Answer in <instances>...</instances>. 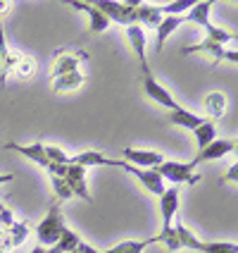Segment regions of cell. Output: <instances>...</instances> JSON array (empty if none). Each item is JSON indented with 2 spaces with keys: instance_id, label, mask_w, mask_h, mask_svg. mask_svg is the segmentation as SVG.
Instances as JSON below:
<instances>
[{
  "instance_id": "cell-27",
  "label": "cell",
  "mask_w": 238,
  "mask_h": 253,
  "mask_svg": "<svg viewBox=\"0 0 238 253\" xmlns=\"http://www.w3.org/2000/svg\"><path fill=\"white\" fill-rule=\"evenodd\" d=\"M203 31H205V39H207V41H214V43H219V45H224V43H229V41H236V34H234V31H226V29L214 27L212 22L210 24H205Z\"/></svg>"
},
{
  "instance_id": "cell-30",
  "label": "cell",
  "mask_w": 238,
  "mask_h": 253,
  "mask_svg": "<svg viewBox=\"0 0 238 253\" xmlns=\"http://www.w3.org/2000/svg\"><path fill=\"white\" fill-rule=\"evenodd\" d=\"M76 253H100V249H96V246H91V244L81 241V244L76 246Z\"/></svg>"
},
{
  "instance_id": "cell-3",
  "label": "cell",
  "mask_w": 238,
  "mask_h": 253,
  "mask_svg": "<svg viewBox=\"0 0 238 253\" xmlns=\"http://www.w3.org/2000/svg\"><path fill=\"white\" fill-rule=\"evenodd\" d=\"M176 211H179V186L165 189V191H162V196H160L162 227H160V234H155V244L171 232V227H174V217H176Z\"/></svg>"
},
{
  "instance_id": "cell-11",
  "label": "cell",
  "mask_w": 238,
  "mask_h": 253,
  "mask_svg": "<svg viewBox=\"0 0 238 253\" xmlns=\"http://www.w3.org/2000/svg\"><path fill=\"white\" fill-rule=\"evenodd\" d=\"M62 179L67 182L71 196L84 198L86 203H91V194H88V184H86V169L84 168H79V165H67Z\"/></svg>"
},
{
  "instance_id": "cell-9",
  "label": "cell",
  "mask_w": 238,
  "mask_h": 253,
  "mask_svg": "<svg viewBox=\"0 0 238 253\" xmlns=\"http://www.w3.org/2000/svg\"><path fill=\"white\" fill-rule=\"evenodd\" d=\"M69 5L74 7V10H81V12L88 17V34H102V31H107L110 22H107V17L100 12L93 2H86V0H71Z\"/></svg>"
},
{
  "instance_id": "cell-16",
  "label": "cell",
  "mask_w": 238,
  "mask_h": 253,
  "mask_svg": "<svg viewBox=\"0 0 238 253\" xmlns=\"http://www.w3.org/2000/svg\"><path fill=\"white\" fill-rule=\"evenodd\" d=\"M162 22V12L157 5L150 2H140L136 0V24L143 29H157V24Z\"/></svg>"
},
{
  "instance_id": "cell-23",
  "label": "cell",
  "mask_w": 238,
  "mask_h": 253,
  "mask_svg": "<svg viewBox=\"0 0 238 253\" xmlns=\"http://www.w3.org/2000/svg\"><path fill=\"white\" fill-rule=\"evenodd\" d=\"M193 139H196V148L203 151L207 143H212V141L217 139V125L210 122V120H205L198 129H193Z\"/></svg>"
},
{
  "instance_id": "cell-4",
  "label": "cell",
  "mask_w": 238,
  "mask_h": 253,
  "mask_svg": "<svg viewBox=\"0 0 238 253\" xmlns=\"http://www.w3.org/2000/svg\"><path fill=\"white\" fill-rule=\"evenodd\" d=\"M119 168L124 169V172H129L131 177H136L140 186H143L148 194H153V196H157V198L162 196V191L167 189V186H165V179L157 174L155 168H134V165L124 163V160H119Z\"/></svg>"
},
{
  "instance_id": "cell-17",
  "label": "cell",
  "mask_w": 238,
  "mask_h": 253,
  "mask_svg": "<svg viewBox=\"0 0 238 253\" xmlns=\"http://www.w3.org/2000/svg\"><path fill=\"white\" fill-rule=\"evenodd\" d=\"M167 120L171 122L174 126H181V129H188V131H193V129H198V126L205 122V117L203 115H196L191 113V110H186V108H176V110H169Z\"/></svg>"
},
{
  "instance_id": "cell-33",
  "label": "cell",
  "mask_w": 238,
  "mask_h": 253,
  "mask_svg": "<svg viewBox=\"0 0 238 253\" xmlns=\"http://www.w3.org/2000/svg\"><path fill=\"white\" fill-rule=\"evenodd\" d=\"M45 253H62V251H60L55 244H53V246H48V249H45Z\"/></svg>"
},
{
  "instance_id": "cell-13",
  "label": "cell",
  "mask_w": 238,
  "mask_h": 253,
  "mask_svg": "<svg viewBox=\"0 0 238 253\" xmlns=\"http://www.w3.org/2000/svg\"><path fill=\"white\" fill-rule=\"evenodd\" d=\"M79 60H88L86 53H81V50H60L55 62H53V77L79 72Z\"/></svg>"
},
{
  "instance_id": "cell-25",
  "label": "cell",
  "mask_w": 238,
  "mask_h": 253,
  "mask_svg": "<svg viewBox=\"0 0 238 253\" xmlns=\"http://www.w3.org/2000/svg\"><path fill=\"white\" fill-rule=\"evenodd\" d=\"M198 253H238L236 241H200Z\"/></svg>"
},
{
  "instance_id": "cell-21",
  "label": "cell",
  "mask_w": 238,
  "mask_h": 253,
  "mask_svg": "<svg viewBox=\"0 0 238 253\" xmlns=\"http://www.w3.org/2000/svg\"><path fill=\"white\" fill-rule=\"evenodd\" d=\"M150 244H155V237H150V239H129L119 241L117 246H110V249H100V253H143Z\"/></svg>"
},
{
  "instance_id": "cell-2",
  "label": "cell",
  "mask_w": 238,
  "mask_h": 253,
  "mask_svg": "<svg viewBox=\"0 0 238 253\" xmlns=\"http://www.w3.org/2000/svg\"><path fill=\"white\" fill-rule=\"evenodd\" d=\"M93 5H96L100 12L107 17V22L122 24V27L136 24V0H134V2H112V0H96Z\"/></svg>"
},
{
  "instance_id": "cell-15",
  "label": "cell",
  "mask_w": 238,
  "mask_h": 253,
  "mask_svg": "<svg viewBox=\"0 0 238 253\" xmlns=\"http://www.w3.org/2000/svg\"><path fill=\"white\" fill-rule=\"evenodd\" d=\"M69 165H79V168H93V165H107V168H119V160L107 158V155L98 153V151H84V153L69 155Z\"/></svg>"
},
{
  "instance_id": "cell-32",
  "label": "cell",
  "mask_w": 238,
  "mask_h": 253,
  "mask_svg": "<svg viewBox=\"0 0 238 253\" xmlns=\"http://www.w3.org/2000/svg\"><path fill=\"white\" fill-rule=\"evenodd\" d=\"M14 179V174H10V172H7V174H0V184H7V182H12Z\"/></svg>"
},
{
  "instance_id": "cell-1",
  "label": "cell",
  "mask_w": 238,
  "mask_h": 253,
  "mask_svg": "<svg viewBox=\"0 0 238 253\" xmlns=\"http://www.w3.org/2000/svg\"><path fill=\"white\" fill-rule=\"evenodd\" d=\"M62 227H65V217H62V206L60 203H53L50 206V211L45 212V217H43L38 227H36V237H38V246L43 249H48V246H53L60 237V232H62Z\"/></svg>"
},
{
  "instance_id": "cell-29",
  "label": "cell",
  "mask_w": 238,
  "mask_h": 253,
  "mask_svg": "<svg viewBox=\"0 0 238 253\" xmlns=\"http://www.w3.org/2000/svg\"><path fill=\"white\" fill-rule=\"evenodd\" d=\"M50 182H53V194L57 196V203H62V201H69L71 196V191H69V186H67V182L62 179V177H55V174H50Z\"/></svg>"
},
{
  "instance_id": "cell-18",
  "label": "cell",
  "mask_w": 238,
  "mask_h": 253,
  "mask_svg": "<svg viewBox=\"0 0 238 253\" xmlns=\"http://www.w3.org/2000/svg\"><path fill=\"white\" fill-rule=\"evenodd\" d=\"M181 24H183V14L181 17H162V22H160L157 29H155V50H157V53H162L167 39L181 27Z\"/></svg>"
},
{
  "instance_id": "cell-10",
  "label": "cell",
  "mask_w": 238,
  "mask_h": 253,
  "mask_svg": "<svg viewBox=\"0 0 238 253\" xmlns=\"http://www.w3.org/2000/svg\"><path fill=\"white\" fill-rule=\"evenodd\" d=\"M124 163L134 165V168H157L165 163V155L157 151H145V148H124Z\"/></svg>"
},
{
  "instance_id": "cell-22",
  "label": "cell",
  "mask_w": 238,
  "mask_h": 253,
  "mask_svg": "<svg viewBox=\"0 0 238 253\" xmlns=\"http://www.w3.org/2000/svg\"><path fill=\"white\" fill-rule=\"evenodd\" d=\"M84 84V74L81 72H69V74H60L53 77V91L55 93H65V91H74Z\"/></svg>"
},
{
  "instance_id": "cell-34",
  "label": "cell",
  "mask_w": 238,
  "mask_h": 253,
  "mask_svg": "<svg viewBox=\"0 0 238 253\" xmlns=\"http://www.w3.org/2000/svg\"><path fill=\"white\" fill-rule=\"evenodd\" d=\"M31 253H45V249H43V246H34V249H31Z\"/></svg>"
},
{
  "instance_id": "cell-5",
  "label": "cell",
  "mask_w": 238,
  "mask_h": 253,
  "mask_svg": "<svg viewBox=\"0 0 238 253\" xmlns=\"http://www.w3.org/2000/svg\"><path fill=\"white\" fill-rule=\"evenodd\" d=\"M155 169H157V174H160V177H162L165 182H171L174 186L200 182V174H196L193 169L186 165V163H174V160H165L162 165H157Z\"/></svg>"
},
{
  "instance_id": "cell-19",
  "label": "cell",
  "mask_w": 238,
  "mask_h": 253,
  "mask_svg": "<svg viewBox=\"0 0 238 253\" xmlns=\"http://www.w3.org/2000/svg\"><path fill=\"white\" fill-rule=\"evenodd\" d=\"M212 7H214V2H207V0H200V2H196L188 12L183 14V24H196V27L203 29L205 24H210Z\"/></svg>"
},
{
  "instance_id": "cell-7",
  "label": "cell",
  "mask_w": 238,
  "mask_h": 253,
  "mask_svg": "<svg viewBox=\"0 0 238 253\" xmlns=\"http://www.w3.org/2000/svg\"><path fill=\"white\" fill-rule=\"evenodd\" d=\"M236 151V141L234 139H214L212 143H207L203 151H198L196 158H191L186 165L196 172V168L200 163H210V160H219V158H224V155L234 153Z\"/></svg>"
},
{
  "instance_id": "cell-6",
  "label": "cell",
  "mask_w": 238,
  "mask_h": 253,
  "mask_svg": "<svg viewBox=\"0 0 238 253\" xmlns=\"http://www.w3.org/2000/svg\"><path fill=\"white\" fill-rule=\"evenodd\" d=\"M183 55H205V57H212L214 62H236L238 60V53L236 50H226L224 45H219V43L214 41H207V39H203L200 43H193V45H186L181 50Z\"/></svg>"
},
{
  "instance_id": "cell-28",
  "label": "cell",
  "mask_w": 238,
  "mask_h": 253,
  "mask_svg": "<svg viewBox=\"0 0 238 253\" xmlns=\"http://www.w3.org/2000/svg\"><path fill=\"white\" fill-rule=\"evenodd\" d=\"M45 158H48L50 168H53V165H69V155L65 153L60 146H45Z\"/></svg>"
},
{
  "instance_id": "cell-31",
  "label": "cell",
  "mask_w": 238,
  "mask_h": 253,
  "mask_svg": "<svg viewBox=\"0 0 238 253\" xmlns=\"http://www.w3.org/2000/svg\"><path fill=\"white\" fill-rule=\"evenodd\" d=\"M236 177H238V168H236V165H231V169H229L224 177H222V184H224V182H236Z\"/></svg>"
},
{
  "instance_id": "cell-26",
  "label": "cell",
  "mask_w": 238,
  "mask_h": 253,
  "mask_svg": "<svg viewBox=\"0 0 238 253\" xmlns=\"http://www.w3.org/2000/svg\"><path fill=\"white\" fill-rule=\"evenodd\" d=\"M79 244H81V237H79L76 232H71L67 225L62 227V232H60V237H57V241H55V246L62 253L76 251V246H79Z\"/></svg>"
},
{
  "instance_id": "cell-14",
  "label": "cell",
  "mask_w": 238,
  "mask_h": 253,
  "mask_svg": "<svg viewBox=\"0 0 238 253\" xmlns=\"http://www.w3.org/2000/svg\"><path fill=\"white\" fill-rule=\"evenodd\" d=\"M5 148H10V151H17L19 155H24V158H29L31 163H36L38 168L48 169L50 168V163H48V158H45V146L43 143H7Z\"/></svg>"
},
{
  "instance_id": "cell-20",
  "label": "cell",
  "mask_w": 238,
  "mask_h": 253,
  "mask_svg": "<svg viewBox=\"0 0 238 253\" xmlns=\"http://www.w3.org/2000/svg\"><path fill=\"white\" fill-rule=\"evenodd\" d=\"M205 113H207V117H205V120H210V122H214V120H222V117L226 115V96H224V93L212 91L210 96L205 98Z\"/></svg>"
},
{
  "instance_id": "cell-8",
  "label": "cell",
  "mask_w": 238,
  "mask_h": 253,
  "mask_svg": "<svg viewBox=\"0 0 238 253\" xmlns=\"http://www.w3.org/2000/svg\"><path fill=\"white\" fill-rule=\"evenodd\" d=\"M140 72H143V88H145V96H148V98H153L155 103H160L162 108L176 110V108H179V103L174 100V96L169 93L165 86L155 79L153 72H150V67H148V70H140Z\"/></svg>"
},
{
  "instance_id": "cell-35",
  "label": "cell",
  "mask_w": 238,
  "mask_h": 253,
  "mask_svg": "<svg viewBox=\"0 0 238 253\" xmlns=\"http://www.w3.org/2000/svg\"><path fill=\"white\" fill-rule=\"evenodd\" d=\"M71 253H76V251H71Z\"/></svg>"
},
{
  "instance_id": "cell-12",
  "label": "cell",
  "mask_w": 238,
  "mask_h": 253,
  "mask_svg": "<svg viewBox=\"0 0 238 253\" xmlns=\"http://www.w3.org/2000/svg\"><path fill=\"white\" fill-rule=\"evenodd\" d=\"M124 34L129 39V43H131V48H134L136 57H138L140 70H148V57H145V41H148V36H145V29L138 27V24H129V27H124Z\"/></svg>"
},
{
  "instance_id": "cell-24",
  "label": "cell",
  "mask_w": 238,
  "mask_h": 253,
  "mask_svg": "<svg viewBox=\"0 0 238 253\" xmlns=\"http://www.w3.org/2000/svg\"><path fill=\"white\" fill-rule=\"evenodd\" d=\"M36 60L31 55H22L19 53V57H17V62H14V67H12V74L17 77V79H31L34 74H36Z\"/></svg>"
}]
</instances>
